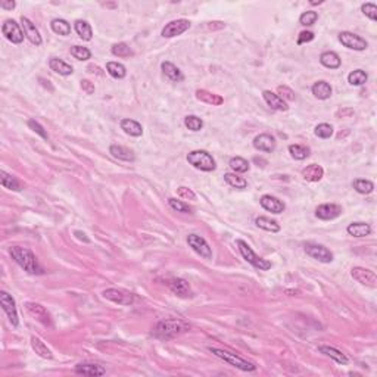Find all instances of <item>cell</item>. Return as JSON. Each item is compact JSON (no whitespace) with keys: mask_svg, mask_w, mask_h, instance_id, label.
I'll return each instance as SVG.
<instances>
[{"mask_svg":"<svg viewBox=\"0 0 377 377\" xmlns=\"http://www.w3.org/2000/svg\"><path fill=\"white\" fill-rule=\"evenodd\" d=\"M342 214V206L336 205V204H323L316 210V216L320 220L324 221H330L334 220Z\"/></svg>","mask_w":377,"mask_h":377,"instance_id":"15","label":"cell"},{"mask_svg":"<svg viewBox=\"0 0 377 377\" xmlns=\"http://www.w3.org/2000/svg\"><path fill=\"white\" fill-rule=\"evenodd\" d=\"M110 52L114 56H118V58H130V56H133V50H132V48L128 46V44H126V43H116V44H114L112 46V49H110Z\"/></svg>","mask_w":377,"mask_h":377,"instance_id":"44","label":"cell"},{"mask_svg":"<svg viewBox=\"0 0 377 377\" xmlns=\"http://www.w3.org/2000/svg\"><path fill=\"white\" fill-rule=\"evenodd\" d=\"M236 243H238V246H239V250H240L242 256L252 266V267L261 270V271H268V270L271 268V262L267 261V260H264V258H261V256H258V255L252 250V248L244 242V240H240V239H239Z\"/></svg>","mask_w":377,"mask_h":377,"instance_id":"5","label":"cell"},{"mask_svg":"<svg viewBox=\"0 0 377 377\" xmlns=\"http://www.w3.org/2000/svg\"><path fill=\"white\" fill-rule=\"evenodd\" d=\"M262 98L267 102V105L271 106V109H276V110H288L289 109L288 104L278 94H276V93H272L270 90H264L262 92Z\"/></svg>","mask_w":377,"mask_h":377,"instance_id":"23","label":"cell"},{"mask_svg":"<svg viewBox=\"0 0 377 377\" xmlns=\"http://www.w3.org/2000/svg\"><path fill=\"white\" fill-rule=\"evenodd\" d=\"M177 193H178V196L183 198V199H190V200H194V199H196V194H194L190 188H184V186L178 188Z\"/></svg>","mask_w":377,"mask_h":377,"instance_id":"53","label":"cell"},{"mask_svg":"<svg viewBox=\"0 0 377 377\" xmlns=\"http://www.w3.org/2000/svg\"><path fill=\"white\" fill-rule=\"evenodd\" d=\"M255 224L256 227L266 230V232H270V233H278L280 232V224L274 220H271L268 216H258L255 220Z\"/></svg>","mask_w":377,"mask_h":377,"instance_id":"35","label":"cell"},{"mask_svg":"<svg viewBox=\"0 0 377 377\" xmlns=\"http://www.w3.org/2000/svg\"><path fill=\"white\" fill-rule=\"evenodd\" d=\"M314 32L312 31H302L300 34H299V37H298L296 43L300 46V44H304V43H310V42H312L314 40Z\"/></svg>","mask_w":377,"mask_h":377,"instance_id":"52","label":"cell"},{"mask_svg":"<svg viewBox=\"0 0 377 377\" xmlns=\"http://www.w3.org/2000/svg\"><path fill=\"white\" fill-rule=\"evenodd\" d=\"M230 168L236 172V174H243V172H248L249 171V162L246 161L244 158H240V156H234L232 158L230 162H228Z\"/></svg>","mask_w":377,"mask_h":377,"instance_id":"41","label":"cell"},{"mask_svg":"<svg viewBox=\"0 0 377 377\" xmlns=\"http://www.w3.org/2000/svg\"><path fill=\"white\" fill-rule=\"evenodd\" d=\"M184 126L188 127L190 132H200L204 128V121L202 118L196 116V115H188L184 118Z\"/></svg>","mask_w":377,"mask_h":377,"instance_id":"43","label":"cell"},{"mask_svg":"<svg viewBox=\"0 0 377 377\" xmlns=\"http://www.w3.org/2000/svg\"><path fill=\"white\" fill-rule=\"evenodd\" d=\"M26 308L37 322H40L44 326H50V316H49V312L46 311L44 306H42L40 304H36V302H27Z\"/></svg>","mask_w":377,"mask_h":377,"instance_id":"18","label":"cell"},{"mask_svg":"<svg viewBox=\"0 0 377 377\" xmlns=\"http://www.w3.org/2000/svg\"><path fill=\"white\" fill-rule=\"evenodd\" d=\"M361 10H362V14L367 16V18H370L372 21H376L377 20V6L376 3H364L362 6H361Z\"/></svg>","mask_w":377,"mask_h":377,"instance_id":"50","label":"cell"},{"mask_svg":"<svg viewBox=\"0 0 377 377\" xmlns=\"http://www.w3.org/2000/svg\"><path fill=\"white\" fill-rule=\"evenodd\" d=\"M15 6H16V3H15V2H12V0H10V2L3 0V2L0 3V8H2V9H6V10H12Z\"/></svg>","mask_w":377,"mask_h":377,"instance_id":"55","label":"cell"},{"mask_svg":"<svg viewBox=\"0 0 377 377\" xmlns=\"http://www.w3.org/2000/svg\"><path fill=\"white\" fill-rule=\"evenodd\" d=\"M317 20H318V14L314 12V10H306V12H304V14L299 16V22H300V26H304V27H311V26H314V24L317 22Z\"/></svg>","mask_w":377,"mask_h":377,"instance_id":"45","label":"cell"},{"mask_svg":"<svg viewBox=\"0 0 377 377\" xmlns=\"http://www.w3.org/2000/svg\"><path fill=\"white\" fill-rule=\"evenodd\" d=\"M168 205H170L171 210H174V211H177V212H184V214H190V212H192V208L188 206L186 202L178 200V199H176V198H170V199H168Z\"/></svg>","mask_w":377,"mask_h":377,"instance_id":"46","label":"cell"},{"mask_svg":"<svg viewBox=\"0 0 377 377\" xmlns=\"http://www.w3.org/2000/svg\"><path fill=\"white\" fill-rule=\"evenodd\" d=\"M188 330V326L182 320H162L152 330V336L156 339H174Z\"/></svg>","mask_w":377,"mask_h":377,"instance_id":"2","label":"cell"},{"mask_svg":"<svg viewBox=\"0 0 377 377\" xmlns=\"http://www.w3.org/2000/svg\"><path fill=\"white\" fill-rule=\"evenodd\" d=\"M71 54L77 60H88L92 58V52L87 48H82V46H72L71 48Z\"/></svg>","mask_w":377,"mask_h":377,"instance_id":"47","label":"cell"},{"mask_svg":"<svg viewBox=\"0 0 377 377\" xmlns=\"http://www.w3.org/2000/svg\"><path fill=\"white\" fill-rule=\"evenodd\" d=\"M74 28H76V32L78 34L81 40L84 42H90L93 38V30L90 27V24L87 21H82V20H77L74 22Z\"/></svg>","mask_w":377,"mask_h":377,"instance_id":"34","label":"cell"},{"mask_svg":"<svg viewBox=\"0 0 377 377\" xmlns=\"http://www.w3.org/2000/svg\"><path fill=\"white\" fill-rule=\"evenodd\" d=\"M190 28V21L188 20H176L168 22L165 27L162 28L161 36L165 38H171V37H177L183 32H186Z\"/></svg>","mask_w":377,"mask_h":377,"instance_id":"13","label":"cell"},{"mask_svg":"<svg viewBox=\"0 0 377 377\" xmlns=\"http://www.w3.org/2000/svg\"><path fill=\"white\" fill-rule=\"evenodd\" d=\"M188 246L198 254V255H200L202 258H205V260H211L212 258V249H211V246L208 244V242L204 239V238H200V236H198V234H188Z\"/></svg>","mask_w":377,"mask_h":377,"instance_id":"9","label":"cell"},{"mask_svg":"<svg viewBox=\"0 0 377 377\" xmlns=\"http://www.w3.org/2000/svg\"><path fill=\"white\" fill-rule=\"evenodd\" d=\"M310 148L304 146V144H290L289 146V154L294 160H298V161H302V160H306L310 156Z\"/></svg>","mask_w":377,"mask_h":377,"instance_id":"38","label":"cell"},{"mask_svg":"<svg viewBox=\"0 0 377 377\" xmlns=\"http://www.w3.org/2000/svg\"><path fill=\"white\" fill-rule=\"evenodd\" d=\"M318 350L324 354V355H327V356H330L332 360H334L338 364H342V366H346L348 362H350V358L342 352V350H336V348H333V346H320Z\"/></svg>","mask_w":377,"mask_h":377,"instance_id":"31","label":"cell"},{"mask_svg":"<svg viewBox=\"0 0 377 377\" xmlns=\"http://www.w3.org/2000/svg\"><path fill=\"white\" fill-rule=\"evenodd\" d=\"M102 295H104L105 299L112 300V302H115L118 305H132L136 300L134 295L132 292H127L124 289H115V288L104 290Z\"/></svg>","mask_w":377,"mask_h":377,"instance_id":"10","label":"cell"},{"mask_svg":"<svg viewBox=\"0 0 377 377\" xmlns=\"http://www.w3.org/2000/svg\"><path fill=\"white\" fill-rule=\"evenodd\" d=\"M350 276L361 284L364 286H368L372 289H374L377 286V277L374 274V271L368 268H364V267H354L350 270Z\"/></svg>","mask_w":377,"mask_h":377,"instance_id":"12","label":"cell"},{"mask_svg":"<svg viewBox=\"0 0 377 377\" xmlns=\"http://www.w3.org/2000/svg\"><path fill=\"white\" fill-rule=\"evenodd\" d=\"M106 71L110 77L116 78V80H122L127 76V70L122 64L120 62H108L106 64Z\"/></svg>","mask_w":377,"mask_h":377,"instance_id":"36","label":"cell"},{"mask_svg":"<svg viewBox=\"0 0 377 377\" xmlns=\"http://www.w3.org/2000/svg\"><path fill=\"white\" fill-rule=\"evenodd\" d=\"M168 286H170L171 292L176 294L177 296L186 298L190 295V286H188V282L183 280V278H172V280H170Z\"/></svg>","mask_w":377,"mask_h":377,"instance_id":"30","label":"cell"},{"mask_svg":"<svg viewBox=\"0 0 377 377\" xmlns=\"http://www.w3.org/2000/svg\"><path fill=\"white\" fill-rule=\"evenodd\" d=\"M277 92H278V96H280L284 102H286V100L292 102V100L296 99L295 92H294L292 88H289L288 86H278V87H277Z\"/></svg>","mask_w":377,"mask_h":377,"instance_id":"49","label":"cell"},{"mask_svg":"<svg viewBox=\"0 0 377 377\" xmlns=\"http://www.w3.org/2000/svg\"><path fill=\"white\" fill-rule=\"evenodd\" d=\"M311 92H312V94H314L317 99L326 100V99H328V98L332 96L333 88H332V86H330L327 81H317V82H314V86L311 87Z\"/></svg>","mask_w":377,"mask_h":377,"instance_id":"28","label":"cell"},{"mask_svg":"<svg viewBox=\"0 0 377 377\" xmlns=\"http://www.w3.org/2000/svg\"><path fill=\"white\" fill-rule=\"evenodd\" d=\"M339 42L342 43V46L348 48L350 50H356V52H362L368 46V43L366 42V38H362L361 36L354 34L350 31H342L339 34Z\"/></svg>","mask_w":377,"mask_h":377,"instance_id":"7","label":"cell"},{"mask_svg":"<svg viewBox=\"0 0 377 377\" xmlns=\"http://www.w3.org/2000/svg\"><path fill=\"white\" fill-rule=\"evenodd\" d=\"M31 346H32V350H36V354H37L38 356L46 358V360H52V358H54L52 350L46 346V344H44L40 338L32 336V338H31Z\"/></svg>","mask_w":377,"mask_h":377,"instance_id":"33","label":"cell"},{"mask_svg":"<svg viewBox=\"0 0 377 377\" xmlns=\"http://www.w3.org/2000/svg\"><path fill=\"white\" fill-rule=\"evenodd\" d=\"M314 133L320 138H330L333 136V127L330 124H327V122H323V124H318L316 127Z\"/></svg>","mask_w":377,"mask_h":377,"instance_id":"48","label":"cell"},{"mask_svg":"<svg viewBox=\"0 0 377 377\" xmlns=\"http://www.w3.org/2000/svg\"><path fill=\"white\" fill-rule=\"evenodd\" d=\"M346 232L352 238H366L372 233V226L368 222H362V221L350 222Z\"/></svg>","mask_w":377,"mask_h":377,"instance_id":"22","label":"cell"},{"mask_svg":"<svg viewBox=\"0 0 377 377\" xmlns=\"http://www.w3.org/2000/svg\"><path fill=\"white\" fill-rule=\"evenodd\" d=\"M260 204H261V206L266 211H268L271 214H282L286 210L284 202L280 200V199H277L276 196H271V194H264L260 199Z\"/></svg>","mask_w":377,"mask_h":377,"instance_id":"14","label":"cell"},{"mask_svg":"<svg viewBox=\"0 0 377 377\" xmlns=\"http://www.w3.org/2000/svg\"><path fill=\"white\" fill-rule=\"evenodd\" d=\"M21 26L24 28V34L27 37L28 40L36 44V46H42L43 40H42V36H40V31L37 30L36 24H32L31 20H28L27 16H22L21 18Z\"/></svg>","mask_w":377,"mask_h":377,"instance_id":"16","label":"cell"},{"mask_svg":"<svg viewBox=\"0 0 377 377\" xmlns=\"http://www.w3.org/2000/svg\"><path fill=\"white\" fill-rule=\"evenodd\" d=\"M2 34L6 37V40H9L14 44H20L24 42V30H21L20 24L14 20H6L2 26Z\"/></svg>","mask_w":377,"mask_h":377,"instance_id":"6","label":"cell"},{"mask_svg":"<svg viewBox=\"0 0 377 377\" xmlns=\"http://www.w3.org/2000/svg\"><path fill=\"white\" fill-rule=\"evenodd\" d=\"M50 27L54 30V32L59 34V36H64V37H65V36H70V34H71V26H70V22L65 21V20L56 18V20L52 21Z\"/></svg>","mask_w":377,"mask_h":377,"instance_id":"40","label":"cell"},{"mask_svg":"<svg viewBox=\"0 0 377 377\" xmlns=\"http://www.w3.org/2000/svg\"><path fill=\"white\" fill-rule=\"evenodd\" d=\"M28 127L34 132V133H37V134L40 136L42 138H44V140H48L49 138V136H48V132L43 128V126H40L36 120H30L28 121Z\"/></svg>","mask_w":377,"mask_h":377,"instance_id":"51","label":"cell"},{"mask_svg":"<svg viewBox=\"0 0 377 377\" xmlns=\"http://www.w3.org/2000/svg\"><path fill=\"white\" fill-rule=\"evenodd\" d=\"M161 70L162 72H164V76H165L170 81H172V82H180V81L184 80L183 72H182L172 62H168V60L162 62Z\"/></svg>","mask_w":377,"mask_h":377,"instance_id":"20","label":"cell"},{"mask_svg":"<svg viewBox=\"0 0 377 377\" xmlns=\"http://www.w3.org/2000/svg\"><path fill=\"white\" fill-rule=\"evenodd\" d=\"M109 154H110L114 158L121 160V161L133 162L136 160L133 150H130V149H127V148H124V146H120V144H112V146L109 148Z\"/></svg>","mask_w":377,"mask_h":377,"instance_id":"25","label":"cell"},{"mask_svg":"<svg viewBox=\"0 0 377 377\" xmlns=\"http://www.w3.org/2000/svg\"><path fill=\"white\" fill-rule=\"evenodd\" d=\"M367 80H368V76L362 70H355V71H352L350 76H348V82H350V86H356V87L366 84Z\"/></svg>","mask_w":377,"mask_h":377,"instance_id":"42","label":"cell"},{"mask_svg":"<svg viewBox=\"0 0 377 377\" xmlns=\"http://www.w3.org/2000/svg\"><path fill=\"white\" fill-rule=\"evenodd\" d=\"M120 127H121V130H124L126 134L133 136V137H140V136L143 134V127H142V124H138L137 121L130 120V118L121 120Z\"/></svg>","mask_w":377,"mask_h":377,"instance_id":"26","label":"cell"},{"mask_svg":"<svg viewBox=\"0 0 377 377\" xmlns=\"http://www.w3.org/2000/svg\"><path fill=\"white\" fill-rule=\"evenodd\" d=\"M196 99L200 100V102H204V104H208L211 106H220L224 102V99L221 96H218L216 93H211L208 90H204V88L196 92Z\"/></svg>","mask_w":377,"mask_h":377,"instance_id":"29","label":"cell"},{"mask_svg":"<svg viewBox=\"0 0 377 377\" xmlns=\"http://www.w3.org/2000/svg\"><path fill=\"white\" fill-rule=\"evenodd\" d=\"M320 62H322L323 66L328 68V70H338L342 65L340 56L336 52H332V50H327V52H323L320 54Z\"/></svg>","mask_w":377,"mask_h":377,"instance_id":"27","label":"cell"},{"mask_svg":"<svg viewBox=\"0 0 377 377\" xmlns=\"http://www.w3.org/2000/svg\"><path fill=\"white\" fill-rule=\"evenodd\" d=\"M224 180H226V183H227L228 186H232V188H239V190L248 188V182H246L243 177L238 176L236 172H226V174H224Z\"/></svg>","mask_w":377,"mask_h":377,"instance_id":"37","label":"cell"},{"mask_svg":"<svg viewBox=\"0 0 377 377\" xmlns=\"http://www.w3.org/2000/svg\"><path fill=\"white\" fill-rule=\"evenodd\" d=\"M0 305H2V310L6 312V316H8L10 324H12L14 327H18L20 318H18L16 304H15V299L12 298V295H9L6 290H2V292H0Z\"/></svg>","mask_w":377,"mask_h":377,"instance_id":"8","label":"cell"},{"mask_svg":"<svg viewBox=\"0 0 377 377\" xmlns=\"http://www.w3.org/2000/svg\"><path fill=\"white\" fill-rule=\"evenodd\" d=\"M81 88L82 92H86L87 94H93L94 93V84L88 80H81Z\"/></svg>","mask_w":377,"mask_h":377,"instance_id":"54","label":"cell"},{"mask_svg":"<svg viewBox=\"0 0 377 377\" xmlns=\"http://www.w3.org/2000/svg\"><path fill=\"white\" fill-rule=\"evenodd\" d=\"M210 350L216 355V358L222 360V361L227 362L228 366H233V367H236V368H239V370H242V372H255V370H256V366H255L254 362L244 360V358L236 355V354H232V352H228V350H220V348H210Z\"/></svg>","mask_w":377,"mask_h":377,"instance_id":"3","label":"cell"},{"mask_svg":"<svg viewBox=\"0 0 377 377\" xmlns=\"http://www.w3.org/2000/svg\"><path fill=\"white\" fill-rule=\"evenodd\" d=\"M254 148L260 152H266V154H271L276 150V138L271 134L262 133V134L256 136L254 138Z\"/></svg>","mask_w":377,"mask_h":377,"instance_id":"17","label":"cell"},{"mask_svg":"<svg viewBox=\"0 0 377 377\" xmlns=\"http://www.w3.org/2000/svg\"><path fill=\"white\" fill-rule=\"evenodd\" d=\"M0 182H2V186L4 188H9V190H15V192H20L22 190V184L21 182L14 177L12 174H8L4 170L0 171Z\"/></svg>","mask_w":377,"mask_h":377,"instance_id":"32","label":"cell"},{"mask_svg":"<svg viewBox=\"0 0 377 377\" xmlns=\"http://www.w3.org/2000/svg\"><path fill=\"white\" fill-rule=\"evenodd\" d=\"M49 68L52 71H54L56 74L64 76V77H68V76H71L74 72V68L70 64H66L65 60L59 59V58H52L49 60Z\"/></svg>","mask_w":377,"mask_h":377,"instance_id":"24","label":"cell"},{"mask_svg":"<svg viewBox=\"0 0 377 377\" xmlns=\"http://www.w3.org/2000/svg\"><path fill=\"white\" fill-rule=\"evenodd\" d=\"M254 162H256V164H262V166H266V165H267V161H266V160H262V158H254Z\"/></svg>","mask_w":377,"mask_h":377,"instance_id":"56","label":"cell"},{"mask_svg":"<svg viewBox=\"0 0 377 377\" xmlns=\"http://www.w3.org/2000/svg\"><path fill=\"white\" fill-rule=\"evenodd\" d=\"M188 162L196 170L206 171V172L214 171L216 168V160L206 150H192L188 155Z\"/></svg>","mask_w":377,"mask_h":377,"instance_id":"4","label":"cell"},{"mask_svg":"<svg viewBox=\"0 0 377 377\" xmlns=\"http://www.w3.org/2000/svg\"><path fill=\"white\" fill-rule=\"evenodd\" d=\"M77 374H81V376H105L106 374V370L99 366V364H92V362H84V364H78L76 366V370H74Z\"/></svg>","mask_w":377,"mask_h":377,"instance_id":"19","label":"cell"},{"mask_svg":"<svg viewBox=\"0 0 377 377\" xmlns=\"http://www.w3.org/2000/svg\"><path fill=\"white\" fill-rule=\"evenodd\" d=\"M305 252L306 255H310L311 258L320 261V262H332L333 261V254L323 246V244H317V243H306L305 244Z\"/></svg>","mask_w":377,"mask_h":377,"instance_id":"11","label":"cell"},{"mask_svg":"<svg viewBox=\"0 0 377 377\" xmlns=\"http://www.w3.org/2000/svg\"><path fill=\"white\" fill-rule=\"evenodd\" d=\"M352 188H355V192H358L360 194H370L374 190V184L370 180L366 178H356L352 183Z\"/></svg>","mask_w":377,"mask_h":377,"instance_id":"39","label":"cell"},{"mask_svg":"<svg viewBox=\"0 0 377 377\" xmlns=\"http://www.w3.org/2000/svg\"><path fill=\"white\" fill-rule=\"evenodd\" d=\"M323 166H322V165H317V164H311V165H308L306 168L302 170V177H304L306 182H311V183L320 182V180L323 178Z\"/></svg>","mask_w":377,"mask_h":377,"instance_id":"21","label":"cell"},{"mask_svg":"<svg viewBox=\"0 0 377 377\" xmlns=\"http://www.w3.org/2000/svg\"><path fill=\"white\" fill-rule=\"evenodd\" d=\"M9 252H10L12 260L24 271H27L28 274H32V276L43 274V268L40 267L37 256L32 254L31 249L22 248V246H12Z\"/></svg>","mask_w":377,"mask_h":377,"instance_id":"1","label":"cell"}]
</instances>
